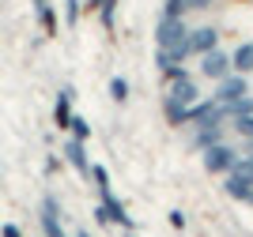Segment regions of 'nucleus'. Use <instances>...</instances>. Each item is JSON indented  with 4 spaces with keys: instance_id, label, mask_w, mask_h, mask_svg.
<instances>
[{
    "instance_id": "1",
    "label": "nucleus",
    "mask_w": 253,
    "mask_h": 237,
    "mask_svg": "<svg viewBox=\"0 0 253 237\" xmlns=\"http://www.w3.org/2000/svg\"><path fill=\"white\" fill-rule=\"evenodd\" d=\"M155 41H159V49H170L174 61H181V57L189 53V27L181 19L163 15V23H159V31H155Z\"/></svg>"
},
{
    "instance_id": "2",
    "label": "nucleus",
    "mask_w": 253,
    "mask_h": 237,
    "mask_svg": "<svg viewBox=\"0 0 253 237\" xmlns=\"http://www.w3.org/2000/svg\"><path fill=\"white\" fill-rule=\"evenodd\" d=\"M234 162H238V155H234L227 143H211V147H204V166H208V173H227Z\"/></svg>"
},
{
    "instance_id": "3",
    "label": "nucleus",
    "mask_w": 253,
    "mask_h": 237,
    "mask_svg": "<svg viewBox=\"0 0 253 237\" xmlns=\"http://www.w3.org/2000/svg\"><path fill=\"white\" fill-rule=\"evenodd\" d=\"M189 117H193L197 124H201V128H219V124H223V117H227V105L211 98V102H201V105H197V109H193Z\"/></svg>"
},
{
    "instance_id": "4",
    "label": "nucleus",
    "mask_w": 253,
    "mask_h": 237,
    "mask_svg": "<svg viewBox=\"0 0 253 237\" xmlns=\"http://www.w3.org/2000/svg\"><path fill=\"white\" fill-rule=\"evenodd\" d=\"M201 72L208 75V79H223V75H231V57L219 49H211L201 57Z\"/></svg>"
},
{
    "instance_id": "5",
    "label": "nucleus",
    "mask_w": 253,
    "mask_h": 237,
    "mask_svg": "<svg viewBox=\"0 0 253 237\" xmlns=\"http://www.w3.org/2000/svg\"><path fill=\"white\" fill-rule=\"evenodd\" d=\"M238 98H246V79L242 75H223L219 91H215V102L231 105V102H238Z\"/></svg>"
},
{
    "instance_id": "6",
    "label": "nucleus",
    "mask_w": 253,
    "mask_h": 237,
    "mask_svg": "<svg viewBox=\"0 0 253 237\" xmlns=\"http://www.w3.org/2000/svg\"><path fill=\"white\" fill-rule=\"evenodd\" d=\"M219 45V31H211V27H197V31H189V53H211Z\"/></svg>"
},
{
    "instance_id": "7",
    "label": "nucleus",
    "mask_w": 253,
    "mask_h": 237,
    "mask_svg": "<svg viewBox=\"0 0 253 237\" xmlns=\"http://www.w3.org/2000/svg\"><path fill=\"white\" fill-rule=\"evenodd\" d=\"M197 83L189 79V75H178V79H170V98L174 102H181V105H189V102H197Z\"/></svg>"
},
{
    "instance_id": "8",
    "label": "nucleus",
    "mask_w": 253,
    "mask_h": 237,
    "mask_svg": "<svg viewBox=\"0 0 253 237\" xmlns=\"http://www.w3.org/2000/svg\"><path fill=\"white\" fill-rule=\"evenodd\" d=\"M42 230H45V237H64L61 222H57V203H53V200L42 203Z\"/></svg>"
},
{
    "instance_id": "9",
    "label": "nucleus",
    "mask_w": 253,
    "mask_h": 237,
    "mask_svg": "<svg viewBox=\"0 0 253 237\" xmlns=\"http://www.w3.org/2000/svg\"><path fill=\"white\" fill-rule=\"evenodd\" d=\"M231 68H238V75L253 72V41H246V45H238V49H234V61H231Z\"/></svg>"
},
{
    "instance_id": "10",
    "label": "nucleus",
    "mask_w": 253,
    "mask_h": 237,
    "mask_svg": "<svg viewBox=\"0 0 253 237\" xmlns=\"http://www.w3.org/2000/svg\"><path fill=\"white\" fill-rule=\"evenodd\" d=\"M64 155H68V162L80 169V173H87V155H84V139H68V147H64Z\"/></svg>"
},
{
    "instance_id": "11",
    "label": "nucleus",
    "mask_w": 253,
    "mask_h": 237,
    "mask_svg": "<svg viewBox=\"0 0 253 237\" xmlns=\"http://www.w3.org/2000/svg\"><path fill=\"white\" fill-rule=\"evenodd\" d=\"M223 188H227V192H231L234 200H246V196L253 192V185H246L242 177H238V173H231V169H227V185H223Z\"/></svg>"
},
{
    "instance_id": "12",
    "label": "nucleus",
    "mask_w": 253,
    "mask_h": 237,
    "mask_svg": "<svg viewBox=\"0 0 253 237\" xmlns=\"http://www.w3.org/2000/svg\"><path fill=\"white\" fill-rule=\"evenodd\" d=\"M68 98H72V91H61V94H57V109H53V117H57L61 128H68V121H72V113H68Z\"/></svg>"
},
{
    "instance_id": "13",
    "label": "nucleus",
    "mask_w": 253,
    "mask_h": 237,
    "mask_svg": "<svg viewBox=\"0 0 253 237\" xmlns=\"http://www.w3.org/2000/svg\"><path fill=\"white\" fill-rule=\"evenodd\" d=\"M167 121L170 124H185L189 121V109H185L181 102H174V98H167Z\"/></svg>"
},
{
    "instance_id": "14",
    "label": "nucleus",
    "mask_w": 253,
    "mask_h": 237,
    "mask_svg": "<svg viewBox=\"0 0 253 237\" xmlns=\"http://www.w3.org/2000/svg\"><path fill=\"white\" fill-rule=\"evenodd\" d=\"M231 173H238L246 185H253V158H238V162L231 166Z\"/></svg>"
},
{
    "instance_id": "15",
    "label": "nucleus",
    "mask_w": 253,
    "mask_h": 237,
    "mask_svg": "<svg viewBox=\"0 0 253 237\" xmlns=\"http://www.w3.org/2000/svg\"><path fill=\"white\" fill-rule=\"evenodd\" d=\"M38 19H42L45 34H57V15H53V8H49V4H42V8H38Z\"/></svg>"
},
{
    "instance_id": "16",
    "label": "nucleus",
    "mask_w": 253,
    "mask_h": 237,
    "mask_svg": "<svg viewBox=\"0 0 253 237\" xmlns=\"http://www.w3.org/2000/svg\"><path fill=\"white\" fill-rule=\"evenodd\" d=\"M234 132H238V135H246V139H253V113L234 117Z\"/></svg>"
},
{
    "instance_id": "17",
    "label": "nucleus",
    "mask_w": 253,
    "mask_h": 237,
    "mask_svg": "<svg viewBox=\"0 0 253 237\" xmlns=\"http://www.w3.org/2000/svg\"><path fill=\"white\" fill-rule=\"evenodd\" d=\"M110 94H114V102H125L128 98V83L117 75V79H110Z\"/></svg>"
},
{
    "instance_id": "18",
    "label": "nucleus",
    "mask_w": 253,
    "mask_h": 237,
    "mask_svg": "<svg viewBox=\"0 0 253 237\" xmlns=\"http://www.w3.org/2000/svg\"><path fill=\"white\" fill-rule=\"evenodd\" d=\"M185 0H167V8H163V15H170V19H181V15H185Z\"/></svg>"
},
{
    "instance_id": "19",
    "label": "nucleus",
    "mask_w": 253,
    "mask_h": 237,
    "mask_svg": "<svg viewBox=\"0 0 253 237\" xmlns=\"http://www.w3.org/2000/svg\"><path fill=\"white\" fill-rule=\"evenodd\" d=\"M68 128H72V135H76V139H87V135H91V128H87V121H84V117H72V121H68Z\"/></svg>"
},
{
    "instance_id": "20",
    "label": "nucleus",
    "mask_w": 253,
    "mask_h": 237,
    "mask_svg": "<svg viewBox=\"0 0 253 237\" xmlns=\"http://www.w3.org/2000/svg\"><path fill=\"white\" fill-rule=\"evenodd\" d=\"M197 143H201V151H204V147H211V143H219V128H204V132L197 135Z\"/></svg>"
},
{
    "instance_id": "21",
    "label": "nucleus",
    "mask_w": 253,
    "mask_h": 237,
    "mask_svg": "<svg viewBox=\"0 0 253 237\" xmlns=\"http://www.w3.org/2000/svg\"><path fill=\"white\" fill-rule=\"evenodd\" d=\"M98 15H102V27H114V0H102V4H98Z\"/></svg>"
},
{
    "instance_id": "22",
    "label": "nucleus",
    "mask_w": 253,
    "mask_h": 237,
    "mask_svg": "<svg viewBox=\"0 0 253 237\" xmlns=\"http://www.w3.org/2000/svg\"><path fill=\"white\" fill-rule=\"evenodd\" d=\"M91 177H95L98 192H106V188H110V177H106V169H102V166H95V169H91Z\"/></svg>"
},
{
    "instance_id": "23",
    "label": "nucleus",
    "mask_w": 253,
    "mask_h": 237,
    "mask_svg": "<svg viewBox=\"0 0 253 237\" xmlns=\"http://www.w3.org/2000/svg\"><path fill=\"white\" fill-rule=\"evenodd\" d=\"M0 237H23V230H19V226H11V222H8V226L0 230Z\"/></svg>"
},
{
    "instance_id": "24",
    "label": "nucleus",
    "mask_w": 253,
    "mask_h": 237,
    "mask_svg": "<svg viewBox=\"0 0 253 237\" xmlns=\"http://www.w3.org/2000/svg\"><path fill=\"white\" fill-rule=\"evenodd\" d=\"M76 11H80V0H68V23H76Z\"/></svg>"
},
{
    "instance_id": "25",
    "label": "nucleus",
    "mask_w": 253,
    "mask_h": 237,
    "mask_svg": "<svg viewBox=\"0 0 253 237\" xmlns=\"http://www.w3.org/2000/svg\"><path fill=\"white\" fill-rule=\"evenodd\" d=\"M185 8H211V0H185Z\"/></svg>"
},
{
    "instance_id": "26",
    "label": "nucleus",
    "mask_w": 253,
    "mask_h": 237,
    "mask_svg": "<svg viewBox=\"0 0 253 237\" xmlns=\"http://www.w3.org/2000/svg\"><path fill=\"white\" fill-rule=\"evenodd\" d=\"M246 158H253V139H250V143H246Z\"/></svg>"
},
{
    "instance_id": "27",
    "label": "nucleus",
    "mask_w": 253,
    "mask_h": 237,
    "mask_svg": "<svg viewBox=\"0 0 253 237\" xmlns=\"http://www.w3.org/2000/svg\"><path fill=\"white\" fill-rule=\"evenodd\" d=\"M98 4H102V0H91V4H87V8H98Z\"/></svg>"
},
{
    "instance_id": "28",
    "label": "nucleus",
    "mask_w": 253,
    "mask_h": 237,
    "mask_svg": "<svg viewBox=\"0 0 253 237\" xmlns=\"http://www.w3.org/2000/svg\"><path fill=\"white\" fill-rule=\"evenodd\" d=\"M76 237H91V234H87V230H80V234H76Z\"/></svg>"
},
{
    "instance_id": "29",
    "label": "nucleus",
    "mask_w": 253,
    "mask_h": 237,
    "mask_svg": "<svg viewBox=\"0 0 253 237\" xmlns=\"http://www.w3.org/2000/svg\"><path fill=\"white\" fill-rule=\"evenodd\" d=\"M42 4H45V0H34V8H42Z\"/></svg>"
}]
</instances>
